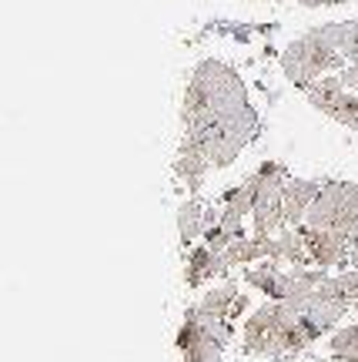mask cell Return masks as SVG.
<instances>
[{
  "label": "cell",
  "mask_w": 358,
  "mask_h": 362,
  "mask_svg": "<svg viewBox=\"0 0 358 362\" xmlns=\"http://www.w3.org/2000/svg\"><path fill=\"white\" fill-rule=\"evenodd\" d=\"M181 138H191L208 151L211 168H228L258 138V111L248 101L238 71L208 57L191 71L181 104Z\"/></svg>",
  "instance_id": "cell-1"
},
{
  "label": "cell",
  "mask_w": 358,
  "mask_h": 362,
  "mask_svg": "<svg viewBox=\"0 0 358 362\" xmlns=\"http://www.w3.org/2000/svg\"><path fill=\"white\" fill-rule=\"evenodd\" d=\"M318 332L285 302H271L244 322L241 352L244 356H265L271 362H285L305 352L311 342H318Z\"/></svg>",
  "instance_id": "cell-2"
},
{
  "label": "cell",
  "mask_w": 358,
  "mask_h": 362,
  "mask_svg": "<svg viewBox=\"0 0 358 362\" xmlns=\"http://www.w3.org/2000/svg\"><path fill=\"white\" fill-rule=\"evenodd\" d=\"M335 67H345V54L325 37L321 27H311L308 34H302L298 40H292L282 54L285 78L302 90L311 88L325 71H335Z\"/></svg>",
  "instance_id": "cell-3"
},
{
  "label": "cell",
  "mask_w": 358,
  "mask_h": 362,
  "mask_svg": "<svg viewBox=\"0 0 358 362\" xmlns=\"http://www.w3.org/2000/svg\"><path fill=\"white\" fill-rule=\"evenodd\" d=\"M305 225L311 228H328V232L345 235L348 242H358V185L355 181H325L321 194L308 211Z\"/></svg>",
  "instance_id": "cell-4"
},
{
  "label": "cell",
  "mask_w": 358,
  "mask_h": 362,
  "mask_svg": "<svg viewBox=\"0 0 358 362\" xmlns=\"http://www.w3.org/2000/svg\"><path fill=\"white\" fill-rule=\"evenodd\" d=\"M231 332H234L231 319H211L198 305H191L181 322L178 349L184 352V362H221L231 342Z\"/></svg>",
  "instance_id": "cell-5"
},
{
  "label": "cell",
  "mask_w": 358,
  "mask_h": 362,
  "mask_svg": "<svg viewBox=\"0 0 358 362\" xmlns=\"http://www.w3.org/2000/svg\"><path fill=\"white\" fill-rule=\"evenodd\" d=\"M285 185H288V168L282 161H265L258 168V194H255V235H278L285 232Z\"/></svg>",
  "instance_id": "cell-6"
},
{
  "label": "cell",
  "mask_w": 358,
  "mask_h": 362,
  "mask_svg": "<svg viewBox=\"0 0 358 362\" xmlns=\"http://www.w3.org/2000/svg\"><path fill=\"white\" fill-rule=\"evenodd\" d=\"M305 98L311 107H318L321 115L345 124L358 134V94L342 84V78H318L311 88H305Z\"/></svg>",
  "instance_id": "cell-7"
},
{
  "label": "cell",
  "mask_w": 358,
  "mask_h": 362,
  "mask_svg": "<svg viewBox=\"0 0 358 362\" xmlns=\"http://www.w3.org/2000/svg\"><path fill=\"white\" fill-rule=\"evenodd\" d=\"M302 235H305V245H308V255L318 269H345L348 259H352V242L345 235L338 232H328V228H311V225H298Z\"/></svg>",
  "instance_id": "cell-8"
},
{
  "label": "cell",
  "mask_w": 358,
  "mask_h": 362,
  "mask_svg": "<svg viewBox=\"0 0 358 362\" xmlns=\"http://www.w3.org/2000/svg\"><path fill=\"white\" fill-rule=\"evenodd\" d=\"M255 194H258V171H251L248 178L238 185V188H231L225 192V208H221V218H217V228L221 235L228 238V245L234 238H241V218L255 208Z\"/></svg>",
  "instance_id": "cell-9"
},
{
  "label": "cell",
  "mask_w": 358,
  "mask_h": 362,
  "mask_svg": "<svg viewBox=\"0 0 358 362\" xmlns=\"http://www.w3.org/2000/svg\"><path fill=\"white\" fill-rule=\"evenodd\" d=\"M208 168H211V158H208L205 148H201L198 141H191V138H181L178 158H174V175L191 188V194H198L201 188H205Z\"/></svg>",
  "instance_id": "cell-10"
},
{
  "label": "cell",
  "mask_w": 358,
  "mask_h": 362,
  "mask_svg": "<svg viewBox=\"0 0 358 362\" xmlns=\"http://www.w3.org/2000/svg\"><path fill=\"white\" fill-rule=\"evenodd\" d=\"M321 188H325V181L288 178V185H285V225L288 228H298L308 218V211L321 194Z\"/></svg>",
  "instance_id": "cell-11"
},
{
  "label": "cell",
  "mask_w": 358,
  "mask_h": 362,
  "mask_svg": "<svg viewBox=\"0 0 358 362\" xmlns=\"http://www.w3.org/2000/svg\"><path fill=\"white\" fill-rule=\"evenodd\" d=\"M275 262V235H241L234 238L225 252H221V262L225 269H234V265H251V262Z\"/></svg>",
  "instance_id": "cell-12"
},
{
  "label": "cell",
  "mask_w": 358,
  "mask_h": 362,
  "mask_svg": "<svg viewBox=\"0 0 358 362\" xmlns=\"http://www.w3.org/2000/svg\"><path fill=\"white\" fill-rule=\"evenodd\" d=\"M215 208H208L201 198H188L184 205L178 208V232H181V245H191L198 235H205L211 225H217Z\"/></svg>",
  "instance_id": "cell-13"
},
{
  "label": "cell",
  "mask_w": 358,
  "mask_h": 362,
  "mask_svg": "<svg viewBox=\"0 0 358 362\" xmlns=\"http://www.w3.org/2000/svg\"><path fill=\"white\" fill-rule=\"evenodd\" d=\"M244 305H248V298L238 296V285L234 282H225L211 288L201 302H198V309L211 315V319H234V315H241Z\"/></svg>",
  "instance_id": "cell-14"
},
{
  "label": "cell",
  "mask_w": 358,
  "mask_h": 362,
  "mask_svg": "<svg viewBox=\"0 0 358 362\" xmlns=\"http://www.w3.org/2000/svg\"><path fill=\"white\" fill-rule=\"evenodd\" d=\"M244 282L255 285V288H261L271 302H282V298H285V282H288V272H282V265H278V262L265 259L261 265H255V269L244 272Z\"/></svg>",
  "instance_id": "cell-15"
},
{
  "label": "cell",
  "mask_w": 358,
  "mask_h": 362,
  "mask_svg": "<svg viewBox=\"0 0 358 362\" xmlns=\"http://www.w3.org/2000/svg\"><path fill=\"white\" fill-rule=\"evenodd\" d=\"M215 275H228V269H225L221 255H217V252H211L208 245L191 248V252H188V285H191V288H198L201 282L215 279Z\"/></svg>",
  "instance_id": "cell-16"
},
{
  "label": "cell",
  "mask_w": 358,
  "mask_h": 362,
  "mask_svg": "<svg viewBox=\"0 0 358 362\" xmlns=\"http://www.w3.org/2000/svg\"><path fill=\"white\" fill-rule=\"evenodd\" d=\"M321 30L348 61H358V17L355 21H338V24H321Z\"/></svg>",
  "instance_id": "cell-17"
},
{
  "label": "cell",
  "mask_w": 358,
  "mask_h": 362,
  "mask_svg": "<svg viewBox=\"0 0 358 362\" xmlns=\"http://www.w3.org/2000/svg\"><path fill=\"white\" fill-rule=\"evenodd\" d=\"M332 359L338 362H358V322L335 332L332 339Z\"/></svg>",
  "instance_id": "cell-18"
},
{
  "label": "cell",
  "mask_w": 358,
  "mask_h": 362,
  "mask_svg": "<svg viewBox=\"0 0 358 362\" xmlns=\"http://www.w3.org/2000/svg\"><path fill=\"white\" fill-rule=\"evenodd\" d=\"M338 279H342V285H345L348 298H352V302H358V269H352V272H342Z\"/></svg>",
  "instance_id": "cell-19"
},
{
  "label": "cell",
  "mask_w": 358,
  "mask_h": 362,
  "mask_svg": "<svg viewBox=\"0 0 358 362\" xmlns=\"http://www.w3.org/2000/svg\"><path fill=\"white\" fill-rule=\"evenodd\" d=\"M338 78H342V84H345L348 90H355V94H358V64L342 67V74H338Z\"/></svg>",
  "instance_id": "cell-20"
},
{
  "label": "cell",
  "mask_w": 358,
  "mask_h": 362,
  "mask_svg": "<svg viewBox=\"0 0 358 362\" xmlns=\"http://www.w3.org/2000/svg\"><path fill=\"white\" fill-rule=\"evenodd\" d=\"M302 7H335V4H348V0H298Z\"/></svg>",
  "instance_id": "cell-21"
},
{
  "label": "cell",
  "mask_w": 358,
  "mask_h": 362,
  "mask_svg": "<svg viewBox=\"0 0 358 362\" xmlns=\"http://www.w3.org/2000/svg\"><path fill=\"white\" fill-rule=\"evenodd\" d=\"M348 265H352V269H358V242L352 245V259H348Z\"/></svg>",
  "instance_id": "cell-22"
}]
</instances>
